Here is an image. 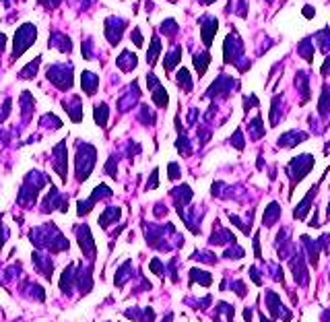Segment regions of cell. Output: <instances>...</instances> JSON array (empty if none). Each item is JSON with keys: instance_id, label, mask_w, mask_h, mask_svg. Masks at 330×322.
Returning <instances> with one entry per match:
<instances>
[{"instance_id": "cell-1", "label": "cell", "mask_w": 330, "mask_h": 322, "mask_svg": "<svg viewBox=\"0 0 330 322\" xmlns=\"http://www.w3.org/2000/svg\"><path fill=\"white\" fill-rule=\"evenodd\" d=\"M312 167H314V157L312 155H299V157L291 159V163L287 165V172H289V176H291V192H293V188L309 174Z\"/></svg>"}, {"instance_id": "cell-2", "label": "cell", "mask_w": 330, "mask_h": 322, "mask_svg": "<svg viewBox=\"0 0 330 322\" xmlns=\"http://www.w3.org/2000/svg\"><path fill=\"white\" fill-rule=\"evenodd\" d=\"M93 165H95V149L87 147V149L78 151V155H76V176H78V182L87 180V176L91 174Z\"/></svg>"}, {"instance_id": "cell-3", "label": "cell", "mask_w": 330, "mask_h": 322, "mask_svg": "<svg viewBox=\"0 0 330 322\" xmlns=\"http://www.w3.org/2000/svg\"><path fill=\"white\" fill-rule=\"evenodd\" d=\"M266 308L271 310V316L273 318L283 316V322L291 320V312H287V308L281 304V297H279L275 291H266Z\"/></svg>"}, {"instance_id": "cell-4", "label": "cell", "mask_w": 330, "mask_h": 322, "mask_svg": "<svg viewBox=\"0 0 330 322\" xmlns=\"http://www.w3.org/2000/svg\"><path fill=\"white\" fill-rule=\"evenodd\" d=\"M75 234H76L78 242H81V250L85 252V256L93 258L95 256V242H93V236H91V231H89V227L87 225H76Z\"/></svg>"}, {"instance_id": "cell-5", "label": "cell", "mask_w": 330, "mask_h": 322, "mask_svg": "<svg viewBox=\"0 0 330 322\" xmlns=\"http://www.w3.org/2000/svg\"><path fill=\"white\" fill-rule=\"evenodd\" d=\"M318 188H320V184H316V186H312L309 188V192L305 194V198L299 203L297 207H295V211H293V219H305L307 217V213H309V207H312V203H314V198H316V192H318Z\"/></svg>"}, {"instance_id": "cell-6", "label": "cell", "mask_w": 330, "mask_h": 322, "mask_svg": "<svg viewBox=\"0 0 330 322\" xmlns=\"http://www.w3.org/2000/svg\"><path fill=\"white\" fill-rule=\"evenodd\" d=\"M291 270H293V275H295V283H299V285H307V268H305V265H304V256L302 254H293V258H291Z\"/></svg>"}, {"instance_id": "cell-7", "label": "cell", "mask_w": 330, "mask_h": 322, "mask_svg": "<svg viewBox=\"0 0 330 322\" xmlns=\"http://www.w3.org/2000/svg\"><path fill=\"white\" fill-rule=\"evenodd\" d=\"M279 219H281V205H279V203H271V205L266 207V211H264L262 223H264V227H273Z\"/></svg>"}, {"instance_id": "cell-8", "label": "cell", "mask_w": 330, "mask_h": 322, "mask_svg": "<svg viewBox=\"0 0 330 322\" xmlns=\"http://www.w3.org/2000/svg\"><path fill=\"white\" fill-rule=\"evenodd\" d=\"M203 283L204 287H208L213 283V277H211V273H204V270H201V268H192L190 270V283Z\"/></svg>"}, {"instance_id": "cell-9", "label": "cell", "mask_w": 330, "mask_h": 322, "mask_svg": "<svg viewBox=\"0 0 330 322\" xmlns=\"http://www.w3.org/2000/svg\"><path fill=\"white\" fill-rule=\"evenodd\" d=\"M305 138H307V134H304V133H289V134L279 138V145L281 147H295L299 140H305Z\"/></svg>"}, {"instance_id": "cell-10", "label": "cell", "mask_w": 330, "mask_h": 322, "mask_svg": "<svg viewBox=\"0 0 330 322\" xmlns=\"http://www.w3.org/2000/svg\"><path fill=\"white\" fill-rule=\"evenodd\" d=\"M116 219H120V209H105L103 213H102V217H99V225L102 227H107L112 221H116Z\"/></svg>"}, {"instance_id": "cell-11", "label": "cell", "mask_w": 330, "mask_h": 322, "mask_svg": "<svg viewBox=\"0 0 330 322\" xmlns=\"http://www.w3.org/2000/svg\"><path fill=\"white\" fill-rule=\"evenodd\" d=\"M83 87H85L87 93H93L95 89H97V77L91 75V73H85L83 75Z\"/></svg>"}, {"instance_id": "cell-12", "label": "cell", "mask_w": 330, "mask_h": 322, "mask_svg": "<svg viewBox=\"0 0 330 322\" xmlns=\"http://www.w3.org/2000/svg\"><path fill=\"white\" fill-rule=\"evenodd\" d=\"M194 60H196V68H198V75H204V70H206V66H208V54H204V56H194Z\"/></svg>"}, {"instance_id": "cell-13", "label": "cell", "mask_w": 330, "mask_h": 322, "mask_svg": "<svg viewBox=\"0 0 330 322\" xmlns=\"http://www.w3.org/2000/svg\"><path fill=\"white\" fill-rule=\"evenodd\" d=\"M95 120H97V124H99V126H105V120H107V106H105V104H102V106L97 107Z\"/></svg>"}, {"instance_id": "cell-14", "label": "cell", "mask_w": 330, "mask_h": 322, "mask_svg": "<svg viewBox=\"0 0 330 322\" xmlns=\"http://www.w3.org/2000/svg\"><path fill=\"white\" fill-rule=\"evenodd\" d=\"M225 258H242L244 256V248H239L237 244H231V248L225 250Z\"/></svg>"}, {"instance_id": "cell-15", "label": "cell", "mask_w": 330, "mask_h": 322, "mask_svg": "<svg viewBox=\"0 0 330 322\" xmlns=\"http://www.w3.org/2000/svg\"><path fill=\"white\" fill-rule=\"evenodd\" d=\"M178 80H179V85H184L186 91H190V89H192V83H190V75H188V70H186V68L179 70Z\"/></svg>"}, {"instance_id": "cell-16", "label": "cell", "mask_w": 330, "mask_h": 322, "mask_svg": "<svg viewBox=\"0 0 330 322\" xmlns=\"http://www.w3.org/2000/svg\"><path fill=\"white\" fill-rule=\"evenodd\" d=\"M157 54H159V39L155 37L153 39V44H151V50H149V62H155V58H157Z\"/></svg>"}, {"instance_id": "cell-17", "label": "cell", "mask_w": 330, "mask_h": 322, "mask_svg": "<svg viewBox=\"0 0 330 322\" xmlns=\"http://www.w3.org/2000/svg\"><path fill=\"white\" fill-rule=\"evenodd\" d=\"M167 174H169V180H179V165L178 163H169L167 165Z\"/></svg>"}, {"instance_id": "cell-18", "label": "cell", "mask_w": 330, "mask_h": 322, "mask_svg": "<svg viewBox=\"0 0 330 322\" xmlns=\"http://www.w3.org/2000/svg\"><path fill=\"white\" fill-rule=\"evenodd\" d=\"M151 270H153L157 277H163V265L159 263V258H153V260H151Z\"/></svg>"}, {"instance_id": "cell-19", "label": "cell", "mask_w": 330, "mask_h": 322, "mask_svg": "<svg viewBox=\"0 0 330 322\" xmlns=\"http://www.w3.org/2000/svg\"><path fill=\"white\" fill-rule=\"evenodd\" d=\"M254 252H256V258H258V260L262 258V254H260V234L254 236Z\"/></svg>"}, {"instance_id": "cell-20", "label": "cell", "mask_w": 330, "mask_h": 322, "mask_svg": "<svg viewBox=\"0 0 330 322\" xmlns=\"http://www.w3.org/2000/svg\"><path fill=\"white\" fill-rule=\"evenodd\" d=\"M304 15H305L307 19H312V17H314V8H312V6H305V8H304Z\"/></svg>"}, {"instance_id": "cell-21", "label": "cell", "mask_w": 330, "mask_h": 322, "mask_svg": "<svg viewBox=\"0 0 330 322\" xmlns=\"http://www.w3.org/2000/svg\"><path fill=\"white\" fill-rule=\"evenodd\" d=\"M244 318H246V322H252V310H250V308L244 310Z\"/></svg>"}, {"instance_id": "cell-22", "label": "cell", "mask_w": 330, "mask_h": 322, "mask_svg": "<svg viewBox=\"0 0 330 322\" xmlns=\"http://www.w3.org/2000/svg\"><path fill=\"white\" fill-rule=\"evenodd\" d=\"M260 322H273V320H268L264 314H260Z\"/></svg>"}, {"instance_id": "cell-23", "label": "cell", "mask_w": 330, "mask_h": 322, "mask_svg": "<svg viewBox=\"0 0 330 322\" xmlns=\"http://www.w3.org/2000/svg\"><path fill=\"white\" fill-rule=\"evenodd\" d=\"M326 217L330 219V203H328V213H326Z\"/></svg>"}]
</instances>
